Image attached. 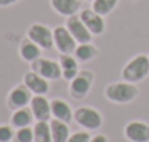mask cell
<instances>
[{"label": "cell", "mask_w": 149, "mask_h": 142, "mask_svg": "<svg viewBox=\"0 0 149 142\" xmlns=\"http://www.w3.org/2000/svg\"><path fill=\"white\" fill-rule=\"evenodd\" d=\"M41 50L42 48L40 45H37L34 41H31L28 37L25 40H22L19 44V56L22 60H25L28 63H32L34 60L41 57Z\"/></svg>", "instance_id": "obj_17"}, {"label": "cell", "mask_w": 149, "mask_h": 142, "mask_svg": "<svg viewBox=\"0 0 149 142\" xmlns=\"http://www.w3.org/2000/svg\"><path fill=\"white\" fill-rule=\"evenodd\" d=\"M29 108L37 122H50L53 117L51 106H50V101L45 98V95H34L29 103Z\"/></svg>", "instance_id": "obj_11"}, {"label": "cell", "mask_w": 149, "mask_h": 142, "mask_svg": "<svg viewBox=\"0 0 149 142\" xmlns=\"http://www.w3.org/2000/svg\"><path fill=\"white\" fill-rule=\"evenodd\" d=\"M89 142H108V138L102 133H98V135H94Z\"/></svg>", "instance_id": "obj_26"}, {"label": "cell", "mask_w": 149, "mask_h": 142, "mask_svg": "<svg viewBox=\"0 0 149 142\" xmlns=\"http://www.w3.org/2000/svg\"><path fill=\"white\" fill-rule=\"evenodd\" d=\"M32 97H34V94L22 82L10 90V92L8 94V98H6V104L10 110H18L22 107H28Z\"/></svg>", "instance_id": "obj_7"}, {"label": "cell", "mask_w": 149, "mask_h": 142, "mask_svg": "<svg viewBox=\"0 0 149 142\" xmlns=\"http://www.w3.org/2000/svg\"><path fill=\"white\" fill-rule=\"evenodd\" d=\"M50 106H51V116L54 119H58V120H63L66 123H70L73 120V111H72V107L61 98H54L50 101Z\"/></svg>", "instance_id": "obj_16"}, {"label": "cell", "mask_w": 149, "mask_h": 142, "mask_svg": "<svg viewBox=\"0 0 149 142\" xmlns=\"http://www.w3.org/2000/svg\"><path fill=\"white\" fill-rule=\"evenodd\" d=\"M58 63H60V67H61L63 79H66L67 82H70L81 72L79 70V62L76 60V57L73 54H60Z\"/></svg>", "instance_id": "obj_15"}, {"label": "cell", "mask_w": 149, "mask_h": 142, "mask_svg": "<svg viewBox=\"0 0 149 142\" xmlns=\"http://www.w3.org/2000/svg\"><path fill=\"white\" fill-rule=\"evenodd\" d=\"M50 129H51L53 142H67V139H69V136H70L69 123L53 117V119L50 120Z\"/></svg>", "instance_id": "obj_19"}, {"label": "cell", "mask_w": 149, "mask_h": 142, "mask_svg": "<svg viewBox=\"0 0 149 142\" xmlns=\"http://www.w3.org/2000/svg\"><path fill=\"white\" fill-rule=\"evenodd\" d=\"M15 139V127L12 125H0V142H12Z\"/></svg>", "instance_id": "obj_24"}, {"label": "cell", "mask_w": 149, "mask_h": 142, "mask_svg": "<svg viewBox=\"0 0 149 142\" xmlns=\"http://www.w3.org/2000/svg\"><path fill=\"white\" fill-rule=\"evenodd\" d=\"M117 3H118V0H94L91 9L95 10L98 15L105 16V15H108L114 10Z\"/></svg>", "instance_id": "obj_22"}, {"label": "cell", "mask_w": 149, "mask_h": 142, "mask_svg": "<svg viewBox=\"0 0 149 142\" xmlns=\"http://www.w3.org/2000/svg\"><path fill=\"white\" fill-rule=\"evenodd\" d=\"M24 84L34 95H45L50 91V84L45 78L38 75L34 70H29L24 75Z\"/></svg>", "instance_id": "obj_13"}, {"label": "cell", "mask_w": 149, "mask_h": 142, "mask_svg": "<svg viewBox=\"0 0 149 142\" xmlns=\"http://www.w3.org/2000/svg\"><path fill=\"white\" fill-rule=\"evenodd\" d=\"M91 135L88 130H78V132H74L69 136L67 142H89L91 141Z\"/></svg>", "instance_id": "obj_25"}, {"label": "cell", "mask_w": 149, "mask_h": 142, "mask_svg": "<svg viewBox=\"0 0 149 142\" xmlns=\"http://www.w3.org/2000/svg\"><path fill=\"white\" fill-rule=\"evenodd\" d=\"M32 122H34V114H32L29 107H22V108L13 110V113L10 116V125L15 129L31 126Z\"/></svg>", "instance_id": "obj_18"}, {"label": "cell", "mask_w": 149, "mask_h": 142, "mask_svg": "<svg viewBox=\"0 0 149 142\" xmlns=\"http://www.w3.org/2000/svg\"><path fill=\"white\" fill-rule=\"evenodd\" d=\"M19 0H0V8H9L15 3H18Z\"/></svg>", "instance_id": "obj_27"}, {"label": "cell", "mask_w": 149, "mask_h": 142, "mask_svg": "<svg viewBox=\"0 0 149 142\" xmlns=\"http://www.w3.org/2000/svg\"><path fill=\"white\" fill-rule=\"evenodd\" d=\"M26 37L31 41H34L37 45H40L42 50H51V48H54L53 29H50L44 24H40V22L31 24L29 28H28V31H26Z\"/></svg>", "instance_id": "obj_5"}, {"label": "cell", "mask_w": 149, "mask_h": 142, "mask_svg": "<svg viewBox=\"0 0 149 142\" xmlns=\"http://www.w3.org/2000/svg\"><path fill=\"white\" fill-rule=\"evenodd\" d=\"M15 141L16 142H34V127L26 126V127L16 129Z\"/></svg>", "instance_id": "obj_23"}, {"label": "cell", "mask_w": 149, "mask_h": 142, "mask_svg": "<svg viewBox=\"0 0 149 142\" xmlns=\"http://www.w3.org/2000/svg\"><path fill=\"white\" fill-rule=\"evenodd\" d=\"M34 142H53L50 122H35V125H34Z\"/></svg>", "instance_id": "obj_21"}, {"label": "cell", "mask_w": 149, "mask_h": 142, "mask_svg": "<svg viewBox=\"0 0 149 142\" xmlns=\"http://www.w3.org/2000/svg\"><path fill=\"white\" fill-rule=\"evenodd\" d=\"M85 2H91V3H92V2H94V0H85Z\"/></svg>", "instance_id": "obj_28"}, {"label": "cell", "mask_w": 149, "mask_h": 142, "mask_svg": "<svg viewBox=\"0 0 149 142\" xmlns=\"http://www.w3.org/2000/svg\"><path fill=\"white\" fill-rule=\"evenodd\" d=\"M139 88L132 84V82H126V81H120V82H111L105 87L104 90V97L116 104H129L133 100L137 98L139 95Z\"/></svg>", "instance_id": "obj_1"}, {"label": "cell", "mask_w": 149, "mask_h": 142, "mask_svg": "<svg viewBox=\"0 0 149 142\" xmlns=\"http://www.w3.org/2000/svg\"><path fill=\"white\" fill-rule=\"evenodd\" d=\"M31 70L37 72L47 81H58L63 78L61 75V67L57 60L53 59H45V57H38L31 63Z\"/></svg>", "instance_id": "obj_6"}, {"label": "cell", "mask_w": 149, "mask_h": 142, "mask_svg": "<svg viewBox=\"0 0 149 142\" xmlns=\"http://www.w3.org/2000/svg\"><path fill=\"white\" fill-rule=\"evenodd\" d=\"M50 5L54 12H57L61 16L70 18L73 15H78L81 10L82 2L81 0H50Z\"/></svg>", "instance_id": "obj_14"}, {"label": "cell", "mask_w": 149, "mask_h": 142, "mask_svg": "<svg viewBox=\"0 0 149 142\" xmlns=\"http://www.w3.org/2000/svg\"><path fill=\"white\" fill-rule=\"evenodd\" d=\"M95 75L91 70H81V72L69 82V94L73 100H84L94 84Z\"/></svg>", "instance_id": "obj_3"}, {"label": "cell", "mask_w": 149, "mask_h": 142, "mask_svg": "<svg viewBox=\"0 0 149 142\" xmlns=\"http://www.w3.org/2000/svg\"><path fill=\"white\" fill-rule=\"evenodd\" d=\"M149 76V56L137 54L130 59L121 69V78L126 82L137 84Z\"/></svg>", "instance_id": "obj_2"}, {"label": "cell", "mask_w": 149, "mask_h": 142, "mask_svg": "<svg viewBox=\"0 0 149 142\" xmlns=\"http://www.w3.org/2000/svg\"><path fill=\"white\" fill-rule=\"evenodd\" d=\"M73 56L76 57L78 62L81 63H85V62H89L92 59H95L98 56V48L91 44V43H84V44H78L76 50H74Z\"/></svg>", "instance_id": "obj_20"}, {"label": "cell", "mask_w": 149, "mask_h": 142, "mask_svg": "<svg viewBox=\"0 0 149 142\" xmlns=\"http://www.w3.org/2000/svg\"><path fill=\"white\" fill-rule=\"evenodd\" d=\"M73 120L76 122L81 127L86 129V130H97L102 126L104 119L101 116V113L89 106H84L79 107L73 111Z\"/></svg>", "instance_id": "obj_4"}, {"label": "cell", "mask_w": 149, "mask_h": 142, "mask_svg": "<svg viewBox=\"0 0 149 142\" xmlns=\"http://www.w3.org/2000/svg\"><path fill=\"white\" fill-rule=\"evenodd\" d=\"M54 35V47L58 50L60 54H73L78 47V43L72 37L66 27H56L53 29Z\"/></svg>", "instance_id": "obj_8"}, {"label": "cell", "mask_w": 149, "mask_h": 142, "mask_svg": "<svg viewBox=\"0 0 149 142\" xmlns=\"http://www.w3.org/2000/svg\"><path fill=\"white\" fill-rule=\"evenodd\" d=\"M79 16H81L82 22L86 25V28L89 29V32L92 35L104 34V31H105V19H104V16L98 15L92 9H84Z\"/></svg>", "instance_id": "obj_12"}, {"label": "cell", "mask_w": 149, "mask_h": 142, "mask_svg": "<svg viewBox=\"0 0 149 142\" xmlns=\"http://www.w3.org/2000/svg\"><path fill=\"white\" fill-rule=\"evenodd\" d=\"M123 133L129 142H149V125L142 120H130L126 123Z\"/></svg>", "instance_id": "obj_9"}, {"label": "cell", "mask_w": 149, "mask_h": 142, "mask_svg": "<svg viewBox=\"0 0 149 142\" xmlns=\"http://www.w3.org/2000/svg\"><path fill=\"white\" fill-rule=\"evenodd\" d=\"M66 28L69 29V32L72 34V37L76 40L78 44H84V43H91L92 40V34L89 32V29L86 28V25L82 22L79 15H73L70 18H67L66 21Z\"/></svg>", "instance_id": "obj_10"}]
</instances>
